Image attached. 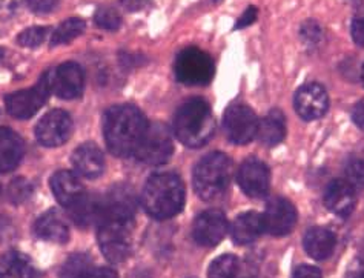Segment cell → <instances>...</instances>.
Segmentation results:
<instances>
[{"instance_id":"obj_31","label":"cell","mask_w":364,"mask_h":278,"mask_svg":"<svg viewBox=\"0 0 364 278\" xmlns=\"http://www.w3.org/2000/svg\"><path fill=\"white\" fill-rule=\"evenodd\" d=\"M94 22L95 25L100 26L102 30L116 31L122 25V17L117 13V9H114L111 6H102L95 11Z\"/></svg>"},{"instance_id":"obj_21","label":"cell","mask_w":364,"mask_h":278,"mask_svg":"<svg viewBox=\"0 0 364 278\" xmlns=\"http://www.w3.org/2000/svg\"><path fill=\"white\" fill-rule=\"evenodd\" d=\"M36 235L53 243H65L70 238V228L55 210H48L34 225Z\"/></svg>"},{"instance_id":"obj_17","label":"cell","mask_w":364,"mask_h":278,"mask_svg":"<svg viewBox=\"0 0 364 278\" xmlns=\"http://www.w3.org/2000/svg\"><path fill=\"white\" fill-rule=\"evenodd\" d=\"M355 188L346 180H333L326 189L324 205L335 215L349 217L355 208Z\"/></svg>"},{"instance_id":"obj_19","label":"cell","mask_w":364,"mask_h":278,"mask_svg":"<svg viewBox=\"0 0 364 278\" xmlns=\"http://www.w3.org/2000/svg\"><path fill=\"white\" fill-rule=\"evenodd\" d=\"M68 209V215L79 228H88L102 220V197L92 194H82L75 198Z\"/></svg>"},{"instance_id":"obj_1","label":"cell","mask_w":364,"mask_h":278,"mask_svg":"<svg viewBox=\"0 0 364 278\" xmlns=\"http://www.w3.org/2000/svg\"><path fill=\"white\" fill-rule=\"evenodd\" d=\"M148 124L143 112L132 105H116L109 108L103 119V136L108 149L117 157L134 156Z\"/></svg>"},{"instance_id":"obj_45","label":"cell","mask_w":364,"mask_h":278,"mask_svg":"<svg viewBox=\"0 0 364 278\" xmlns=\"http://www.w3.org/2000/svg\"><path fill=\"white\" fill-rule=\"evenodd\" d=\"M0 193H2V186H0Z\"/></svg>"},{"instance_id":"obj_23","label":"cell","mask_w":364,"mask_h":278,"mask_svg":"<svg viewBox=\"0 0 364 278\" xmlns=\"http://www.w3.org/2000/svg\"><path fill=\"white\" fill-rule=\"evenodd\" d=\"M23 157V141L8 128H0V172L17 168Z\"/></svg>"},{"instance_id":"obj_20","label":"cell","mask_w":364,"mask_h":278,"mask_svg":"<svg viewBox=\"0 0 364 278\" xmlns=\"http://www.w3.org/2000/svg\"><path fill=\"white\" fill-rule=\"evenodd\" d=\"M264 232L263 215L255 210H249L238 215L231 226V235L237 245H249Z\"/></svg>"},{"instance_id":"obj_37","label":"cell","mask_w":364,"mask_h":278,"mask_svg":"<svg viewBox=\"0 0 364 278\" xmlns=\"http://www.w3.org/2000/svg\"><path fill=\"white\" fill-rule=\"evenodd\" d=\"M257 8L255 6H249L246 11L242 14V17L238 18V22L235 23V30H242V28H246L249 25H252L257 21Z\"/></svg>"},{"instance_id":"obj_27","label":"cell","mask_w":364,"mask_h":278,"mask_svg":"<svg viewBox=\"0 0 364 278\" xmlns=\"http://www.w3.org/2000/svg\"><path fill=\"white\" fill-rule=\"evenodd\" d=\"M85 31V22L79 17L68 18L55 28L51 36V46H59L70 43L75 37H79Z\"/></svg>"},{"instance_id":"obj_4","label":"cell","mask_w":364,"mask_h":278,"mask_svg":"<svg viewBox=\"0 0 364 278\" xmlns=\"http://www.w3.org/2000/svg\"><path fill=\"white\" fill-rule=\"evenodd\" d=\"M232 161L223 152H213L197 163L194 169V188L205 201L222 198L232 178Z\"/></svg>"},{"instance_id":"obj_2","label":"cell","mask_w":364,"mask_h":278,"mask_svg":"<svg viewBox=\"0 0 364 278\" xmlns=\"http://www.w3.org/2000/svg\"><path fill=\"white\" fill-rule=\"evenodd\" d=\"M141 203L152 218H172L185 205L183 181L172 172H159L151 176L143 188Z\"/></svg>"},{"instance_id":"obj_35","label":"cell","mask_w":364,"mask_h":278,"mask_svg":"<svg viewBox=\"0 0 364 278\" xmlns=\"http://www.w3.org/2000/svg\"><path fill=\"white\" fill-rule=\"evenodd\" d=\"M350 33H352L353 41H355L360 46H364V8H363V13L352 21Z\"/></svg>"},{"instance_id":"obj_7","label":"cell","mask_w":364,"mask_h":278,"mask_svg":"<svg viewBox=\"0 0 364 278\" xmlns=\"http://www.w3.org/2000/svg\"><path fill=\"white\" fill-rule=\"evenodd\" d=\"M214 60L198 48H186L176 60V75L185 85H206L214 77Z\"/></svg>"},{"instance_id":"obj_40","label":"cell","mask_w":364,"mask_h":278,"mask_svg":"<svg viewBox=\"0 0 364 278\" xmlns=\"http://www.w3.org/2000/svg\"><path fill=\"white\" fill-rule=\"evenodd\" d=\"M149 0H122V5L128 9V11H140V9L148 5Z\"/></svg>"},{"instance_id":"obj_3","label":"cell","mask_w":364,"mask_h":278,"mask_svg":"<svg viewBox=\"0 0 364 278\" xmlns=\"http://www.w3.org/2000/svg\"><path fill=\"white\" fill-rule=\"evenodd\" d=\"M174 132L188 148L205 146L215 132V120L209 103L200 97L186 100L176 114Z\"/></svg>"},{"instance_id":"obj_11","label":"cell","mask_w":364,"mask_h":278,"mask_svg":"<svg viewBox=\"0 0 364 278\" xmlns=\"http://www.w3.org/2000/svg\"><path fill=\"white\" fill-rule=\"evenodd\" d=\"M73 132V120L70 114L62 109H53L42 117L36 127V137L43 146H60L70 139Z\"/></svg>"},{"instance_id":"obj_24","label":"cell","mask_w":364,"mask_h":278,"mask_svg":"<svg viewBox=\"0 0 364 278\" xmlns=\"http://www.w3.org/2000/svg\"><path fill=\"white\" fill-rule=\"evenodd\" d=\"M53 194L65 208L70 206L73 201L83 194V186L79 177L71 171H59L51 177Z\"/></svg>"},{"instance_id":"obj_44","label":"cell","mask_w":364,"mask_h":278,"mask_svg":"<svg viewBox=\"0 0 364 278\" xmlns=\"http://www.w3.org/2000/svg\"><path fill=\"white\" fill-rule=\"evenodd\" d=\"M363 82H364V68H363Z\"/></svg>"},{"instance_id":"obj_43","label":"cell","mask_w":364,"mask_h":278,"mask_svg":"<svg viewBox=\"0 0 364 278\" xmlns=\"http://www.w3.org/2000/svg\"><path fill=\"white\" fill-rule=\"evenodd\" d=\"M2 55H4V53H2V51H0V60H2Z\"/></svg>"},{"instance_id":"obj_39","label":"cell","mask_w":364,"mask_h":278,"mask_svg":"<svg viewBox=\"0 0 364 278\" xmlns=\"http://www.w3.org/2000/svg\"><path fill=\"white\" fill-rule=\"evenodd\" d=\"M352 119L357 127L364 131V99L355 105V108L352 111Z\"/></svg>"},{"instance_id":"obj_15","label":"cell","mask_w":364,"mask_h":278,"mask_svg":"<svg viewBox=\"0 0 364 278\" xmlns=\"http://www.w3.org/2000/svg\"><path fill=\"white\" fill-rule=\"evenodd\" d=\"M238 185L249 197H264L271 186L269 169L260 160L247 159L238 169Z\"/></svg>"},{"instance_id":"obj_18","label":"cell","mask_w":364,"mask_h":278,"mask_svg":"<svg viewBox=\"0 0 364 278\" xmlns=\"http://www.w3.org/2000/svg\"><path fill=\"white\" fill-rule=\"evenodd\" d=\"M75 171L86 178H97L103 174L105 157L100 148L94 143H83L71 157Z\"/></svg>"},{"instance_id":"obj_6","label":"cell","mask_w":364,"mask_h":278,"mask_svg":"<svg viewBox=\"0 0 364 278\" xmlns=\"http://www.w3.org/2000/svg\"><path fill=\"white\" fill-rule=\"evenodd\" d=\"M172 152H174V143H172L171 131L166 128V124L151 123L134 156L145 165L160 166L171 159Z\"/></svg>"},{"instance_id":"obj_5","label":"cell","mask_w":364,"mask_h":278,"mask_svg":"<svg viewBox=\"0 0 364 278\" xmlns=\"http://www.w3.org/2000/svg\"><path fill=\"white\" fill-rule=\"evenodd\" d=\"M51 75L53 71H48L42 75L41 80L37 82L33 88L9 94L5 100L8 112L18 120L31 119L34 114L43 107L48 97H50L53 92Z\"/></svg>"},{"instance_id":"obj_13","label":"cell","mask_w":364,"mask_h":278,"mask_svg":"<svg viewBox=\"0 0 364 278\" xmlns=\"http://www.w3.org/2000/svg\"><path fill=\"white\" fill-rule=\"evenodd\" d=\"M295 111L303 120H318L329 109L328 92L318 83H308L295 94Z\"/></svg>"},{"instance_id":"obj_42","label":"cell","mask_w":364,"mask_h":278,"mask_svg":"<svg viewBox=\"0 0 364 278\" xmlns=\"http://www.w3.org/2000/svg\"><path fill=\"white\" fill-rule=\"evenodd\" d=\"M349 4H352V5H355V6H360L361 9L364 8V0H348Z\"/></svg>"},{"instance_id":"obj_28","label":"cell","mask_w":364,"mask_h":278,"mask_svg":"<svg viewBox=\"0 0 364 278\" xmlns=\"http://www.w3.org/2000/svg\"><path fill=\"white\" fill-rule=\"evenodd\" d=\"M91 272V258L85 254H74L63 263L59 278H88Z\"/></svg>"},{"instance_id":"obj_22","label":"cell","mask_w":364,"mask_h":278,"mask_svg":"<svg viewBox=\"0 0 364 278\" xmlns=\"http://www.w3.org/2000/svg\"><path fill=\"white\" fill-rule=\"evenodd\" d=\"M335 243H337V240H335L333 232L320 226L309 229L303 240L304 251L314 260H326V258H329L335 249Z\"/></svg>"},{"instance_id":"obj_32","label":"cell","mask_w":364,"mask_h":278,"mask_svg":"<svg viewBox=\"0 0 364 278\" xmlns=\"http://www.w3.org/2000/svg\"><path fill=\"white\" fill-rule=\"evenodd\" d=\"M45 37H46V28L33 26L18 34L17 43L23 48H37L43 43Z\"/></svg>"},{"instance_id":"obj_9","label":"cell","mask_w":364,"mask_h":278,"mask_svg":"<svg viewBox=\"0 0 364 278\" xmlns=\"http://www.w3.org/2000/svg\"><path fill=\"white\" fill-rule=\"evenodd\" d=\"M223 129L229 141L235 145H247L257 137L258 119L251 108L237 103L226 109Z\"/></svg>"},{"instance_id":"obj_41","label":"cell","mask_w":364,"mask_h":278,"mask_svg":"<svg viewBox=\"0 0 364 278\" xmlns=\"http://www.w3.org/2000/svg\"><path fill=\"white\" fill-rule=\"evenodd\" d=\"M88 278H117V274L109 267H100V269L92 271Z\"/></svg>"},{"instance_id":"obj_38","label":"cell","mask_w":364,"mask_h":278,"mask_svg":"<svg viewBox=\"0 0 364 278\" xmlns=\"http://www.w3.org/2000/svg\"><path fill=\"white\" fill-rule=\"evenodd\" d=\"M292 278H323V277H321V272L318 267L304 264V266L296 267Z\"/></svg>"},{"instance_id":"obj_8","label":"cell","mask_w":364,"mask_h":278,"mask_svg":"<svg viewBox=\"0 0 364 278\" xmlns=\"http://www.w3.org/2000/svg\"><path fill=\"white\" fill-rule=\"evenodd\" d=\"M131 226L123 222H102L99 228V245L103 255L111 263H122L131 252Z\"/></svg>"},{"instance_id":"obj_33","label":"cell","mask_w":364,"mask_h":278,"mask_svg":"<svg viewBox=\"0 0 364 278\" xmlns=\"http://www.w3.org/2000/svg\"><path fill=\"white\" fill-rule=\"evenodd\" d=\"M301 39L306 45L317 46L323 39V31L317 22L308 21L301 25Z\"/></svg>"},{"instance_id":"obj_34","label":"cell","mask_w":364,"mask_h":278,"mask_svg":"<svg viewBox=\"0 0 364 278\" xmlns=\"http://www.w3.org/2000/svg\"><path fill=\"white\" fill-rule=\"evenodd\" d=\"M346 176H348V181L355 188H364V161L363 160H352L348 168H346Z\"/></svg>"},{"instance_id":"obj_25","label":"cell","mask_w":364,"mask_h":278,"mask_svg":"<svg viewBox=\"0 0 364 278\" xmlns=\"http://www.w3.org/2000/svg\"><path fill=\"white\" fill-rule=\"evenodd\" d=\"M0 278H37V271L25 254L9 251L0 257Z\"/></svg>"},{"instance_id":"obj_29","label":"cell","mask_w":364,"mask_h":278,"mask_svg":"<svg viewBox=\"0 0 364 278\" xmlns=\"http://www.w3.org/2000/svg\"><path fill=\"white\" fill-rule=\"evenodd\" d=\"M238 269H240V262L232 254L220 255L210 263L208 277L209 278H237Z\"/></svg>"},{"instance_id":"obj_14","label":"cell","mask_w":364,"mask_h":278,"mask_svg":"<svg viewBox=\"0 0 364 278\" xmlns=\"http://www.w3.org/2000/svg\"><path fill=\"white\" fill-rule=\"evenodd\" d=\"M296 223V209L286 198H274L266 206L263 214L264 231L275 237H283L292 232Z\"/></svg>"},{"instance_id":"obj_12","label":"cell","mask_w":364,"mask_h":278,"mask_svg":"<svg viewBox=\"0 0 364 278\" xmlns=\"http://www.w3.org/2000/svg\"><path fill=\"white\" fill-rule=\"evenodd\" d=\"M228 228V220L222 210L208 209L196 218L193 237L200 246L214 247L225 238Z\"/></svg>"},{"instance_id":"obj_26","label":"cell","mask_w":364,"mask_h":278,"mask_svg":"<svg viewBox=\"0 0 364 278\" xmlns=\"http://www.w3.org/2000/svg\"><path fill=\"white\" fill-rule=\"evenodd\" d=\"M257 137L266 146L280 145L286 137V120L283 112L279 109H272L263 120L258 122Z\"/></svg>"},{"instance_id":"obj_16","label":"cell","mask_w":364,"mask_h":278,"mask_svg":"<svg viewBox=\"0 0 364 278\" xmlns=\"http://www.w3.org/2000/svg\"><path fill=\"white\" fill-rule=\"evenodd\" d=\"M53 92L57 97L65 100L77 99L83 92L85 86V73L82 66L74 62H66L59 68L53 71L51 75Z\"/></svg>"},{"instance_id":"obj_30","label":"cell","mask_w":364,"mask_h":278,"mask_svg":"<svg viewBox=\"0 0 364 278\" xmlns=\"http://www.w3.org/2000/svg\"><path fill=\"white\" fill-rule=\"evenodd\" d=\"M33 196L31 181L25 177L14 178L8 186V198L13 205H22Z\"/></svg>"},{"instance_id":"obj_36","label":"cell","mask_w":364,"mask_h":278,"mask_svg":"<svg viewBox=\"0 0 364 278\" xmlns=\"http://www.w3.org/2000/svg\"><path fill=\"white\" fill-rule=\"evenodd\" d=\"M59 0H28V6L33 9L34 13H48L54 9Z\"/></svg>"},{"instance_id":"obj_10","label":"cell","mask_w":364,"mask_h":278,"mask_svg":"<svg viewBox=\"0 0 364 278\" xmlns=\"http://www.w3.org/2000/svg\"><path fill=\"white\" fill-rule=\"evenodd\" d=\"M137 209V198L128 185H117L109 189V193L102 197V222H123L132 223ZM99 223V225H100Z\"/></svg>"}]
</instances>
